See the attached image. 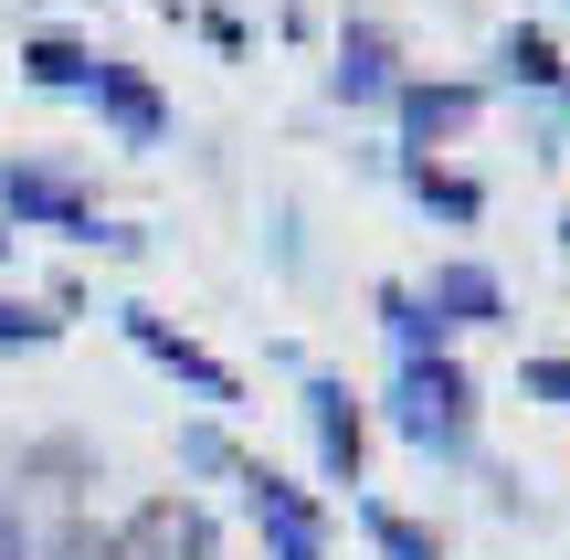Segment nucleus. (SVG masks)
Masks as SVG:
<instances>
[{"mask_svg":"<svg viewBox=\"0 0 570 560\" xmlns=\"http://www.w3.org/2000/svg\"><path fill=\"white\" fill-rule=\"evenodd\" d=\"M391 423H402L423 455H465L475 444V381L454 350H412L402 371H391Z\"/></svg>","mask_w":570,"mask_h":560,"instance_id":"obj_1","label":"nucleus"},{"mask_svg":"<svg viewBox=\"0 0 570 560\" xmlns=\"http://www.w3.org/2000/svg\"><path fill=\"white\" fill-rule=\"evenodd\" d=\"M233 487H244V508H254V529H265L275 560H327V508L306 498L296 477H275L265 455H244V477H233Z\"/></svg>","mask_w":570,"mask_h":560,"instance_id":"obj_2","label":"nucleus"},{"mask_svg":"<svg viewBox=\"0 0 570 560\" xmlns=\"http://www.w3.org/2000/svg\"><path fill=\"white\" fill-rule=\"evenodd\" d=\"M117 328L138 338V350L159 360L169 381H190V392H202V402H244V381H233V360H212L202 338H180V328H169L159 307H117Z\"/></svg>","mask_w":570,"mask_h":560,"instance_id":"obj_3","label":"nucleus"},{"mask_svg":"<svg viewBox=\"0 0 570 560\" xmlns=\"http://www.w3.org/2000/svg\"><path fill=\"white\" fill-rule=\"evenodd\" d=\"M0 212H11V233H85L96 244V212H85V190L63 180V169H0Z\"/></svg>","mask_w":570,"mask_h":560,"instance_id":"obj_4","label":"nucleus"},{"mask_svg":"<svg viewBox=\"0 0 570 560\" xmlns=\"http://www.w3.org/2000/svg\"><path fill=\"white\" fill-rule=\"evenodd\" d=\"M391 117H402V159H423L487 117V85H391Z\"/></svg>","mask_w":570,"mask_h":560,"instance_id":"obj_5","label":"nucleus"},{"mask_svg":"<svg viewBox=\"0 0 570 560\" xmlns=\"http://www.w3.org/2000/svg\"><path fill=\"white\" fill-rule=\"evenodd\" d=\"M412 296H423V317H433L444 338H454V328H497V317H508V286H497V265H465V254H454V265H433Z\"/></svg>","mask_w":570,"mask_h":560,"instance_id":"obj_6","label":"nucleus"},{"mask_svg":"<svg viewBox=\"0 0 570 560\" xmlns=\"http://www.w3.org/2000/svg\"><path fill=\"white\" fill-rule=\"evenodd\" d=\"M306 434H317L327 487H360V392L338 371H306Z\"/></svg>","mask_w":570,"mask_h":560,"instance_id":"obj_7","label":"nucleus"},{"mask_svg":"<svg viewBox=\"0 0 570 560\" xmlns=\"http://www.w3.org/2000/svg\"><path fill=\"white\" fill-rule=\"evenodd\" d=\"M85 96H96V117L117 127L127 148H159V138H169V96L138 75V63H106V53H96V85H85Z\"/></svg>","mask_w":570,"mask_h":560,"instance_id":"obj_8","label":"nucleus"},{"mask_svg":"<svg viewBox=\"0 0 570 560\" xmlns=\"http://www.w3.org/2000/svg\"><path fill=\"white\" fill-rule=\"evenodd\" d=\"M117 560H223V540H212V519H202L190 498H159V508H138V519H127Z\"/></svg>","mask_w":570,"mask_h":560,"instance_id":"obj_9","label":"nucleus"},{"mask_svg":"<svg viewBox=\"0 0 570 560\" xmlns=\"http://www.w3.org/2000/svg\"><path fill=\"white\" fill-rule=\"evenodd\" d=\"M402 63H391V32L381 21H348L338 32V106H391Z\"/></svg>","mask_w":570,"mask_h":560,"instance_id":"obj_10","label":"nucleus"},{"mask_svg":"<svg viewBox=\"0 0 570 560\" xmlns=\"http://www.w3.org/2000/svg\"><path fill=\"white\" fill-rule=\"evenodd\" d=\"M21 75H32L42 96H85V85H96V53H85V42H63V32H42L32 53H21Z\"/></svg>","mask_w":570,"mask_h":560,"instance_id":"obj_11","label":"nucleus"},{"mask_svg":"<svg viewBox=\"0 0 570 560\" xmlns=\"http://www.w3.org/2000/svg\"><path fill=\"white\" fill-rule=\"evenodd\" d=\"M402 190L423 212H444V223H475V212H487V202H475V180H454V169H433V159H402Z\"/></svg>","mask_w":570,"mask_h":560,"instance_id":"obj_12","label":"nucleus"},{"mask_svg":"<svg viewBox=\"0 0 570 560\" xmlns=\"http://www.w3.org/2000/svg\"><path fill=\"white\" fill-rule=\"evenodd\" d=\"M497 63H508L518 85H539V96H560V75H570V63H560V42H550V32H529V21L497 42Z\"/></svg>","mask_w":570,"mask_h":560,"instance_id":"obj_13","label":"nucleus"},{"mask_svg":"<svg viewBox=\"0 0 570 560\" xmlns=\"http://www.w3.org/2000/svg\"><path fill=\"white\" fill-rule=\"evenodd\" d=\"M381 328L402 338V360H412V350H444V328L423 317V296H412V286H381Z\"/></svg>","mask_w":570,"mask_h":560,"instance_id":"obj_14","label":"nucleus"},{"mask_svg":"<svg viewBox=\"0 0 570 560\" xmlns=\"http://www.w3.org/2000/svg\"><path fill=\"white\" fill-rule=\"evenodd\" d=\"M180 465H190V477H244V444L212 434V423H190V434H180Z\"/></svg>","mask_w":570,"mask_h":560,"instance_id":"obj_15","label":"nucleus"},{"mask_svg":"<svg viewBox=\"0 0 570 560\" xmlns=\"http://www.w3.org/2000/svg\"><path fill=\"white\" fill-rule=\"evenodd\" d=\"M360 529H370V540H381L391 560H444V550H433V540H423V529H412V519H402V508H360Z\"/></svg>","mask_w":570,"mask_h":560,"instance_id":"obj_16","label":"nucleus"},{"mask_svg":"<svg viewBox=\"0 0 570 560\" xmlns=\"http://www.w3.org/2000/svg\"><path fill=\"white\" fill-rule=\"evenodd\" d=\"M42 338H63L53 307H21V296H0V350H42Z\"/></svg>","mask_w":570,"mask_h":560,"instance_id":"obj_17","label":"nucleus"},{"mask_svg":"<svg viewBox=\"0 0 570 560\" xmlns=\"http://www.w3.org/2000/svg\"><path fill=\"white\" fill-rule=\"evenodd\" d=\"M518 381H529L539 402H570V360H529V371H518Z\"/></svg>","mask_w":570,"mask_h":560,"instance_id":"obj_18","label":"nucleus"},{"mask_svg":"<svg viewBox=\"0 0 570 560\" xmlns=\"http://www.w3.org/2000/svg\"><path fill=\"white\" fill-rule=\"evenodd\" d=\"M0 560H32V529H21L11 508H0Z\"/></svg>","mask_w":570,"mask_h":560,"instance_id":"obj_19","label":"nucleus"},{"mask_svg":"<svg viewBox=\"0 0 570 560\" xmlns=\"http://www.w3.org/2000/svg\"><path fill=\"white\" fill-rule=\"evenodd\" d=\"M560 254H570V223H560Z\"/></svg>","mask_w":570,"mask_h":560,"instance_id":"obj_20","label":"nucleus"},{"mask_svg":"<svg viewBox=\"0 0 570 560\" xmlns=\"http://www.w3.org/2000/svg\"><path fill=\"white\" fill-rule=\"evenodd\" d=\"M0 244H11V233H0Z\"/></svg>","mask_w":570,"mask_h":560,"instance_id":"obj_21","label":"nucleus"}]
</instances>
